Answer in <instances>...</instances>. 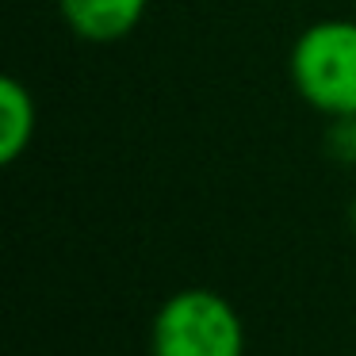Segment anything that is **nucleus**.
Listing matches in <instances>:
<instances>
[{"mask_svg":"<svg viewBox=\"0 0 356 356\" xmlns=\"http://www.w3.org/2000/svg\"><path fill=\"white\" fill-rule=\"evenodd\" d=\"M245 318L215 287H180L149 322V356H245Z\"/></svg>","mask_w":356,"mask_h":356,"instance_id":"f257e3e1","label":"nucleus"},{"mask_svg":"<svg viewBox=\"0 0 356 356\" xmlns=\"http://www.w3.org/2000/svg\"><path fill=\"white\" fill-rule=\"evenodd\" d=\"M287 77L318 115H356V19H318L302 27L287 54Z\"/></svg>","mask_w":356,"mask_h":356,"instance_id":"f03ea898","label":"nucleus"},{"mask_svg":"<svg viewBox=\"0 0 356 356\" xmlns=\"http://www.w3.org/2000/svg\"><path fill=\"white\" fill-rule=\"evenodd\" d=\"M146 8L149 0H58L62 24L81 42H92V47H111L134 35Z\"/></svg>","mask_w":356,"mask_h":356,"instance_id":"7ed1b4c3","label":"nucleus"},{"mask_svg":"<svg viewBox=\"0 0 356 356\" xmlns=\"http://www.w3.org/2000/svg\"><path fill=\"white\" fill-rule=\"evenodd\" d=\"M35 131H39L35 92L16 73H8L0 81V165H16L31 149Z\"/></svg>","mask_w":356,"mask_h":356,"instance_id":"20e7f679","label":"nucleus"},{"mask_svg":"<svg viewBox=\"0 0 356 356\" xmlns=\"http://www.w3.org/2000/svg\"><path fill=\"white\" fill-rule=\"evenodd\" d=\"M325 154L330 161L337 165H356V115H345V119H330L325 127Z\"/></svg>","mask_w":356,"mask_h":356,"instance_id":"39448f33","label":"nucleus"},{"mask_svg":"<svg viewBox=\"0 0 356 356\" xmlns=\"http://www.w3.org/2000/svg\"><path fill=\"white\" fill-rule=\"evenodd\" d=\"M348 222H353V230H356V195H353V203H348Z\"/></svg>","mask_w":356,"mask_h":356,"instance_id":"423d86ee","label":"nucleus"}]
</instances>
